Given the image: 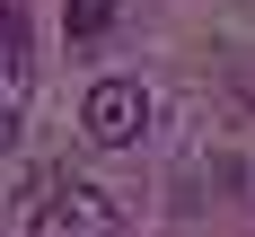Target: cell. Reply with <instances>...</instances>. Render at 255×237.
Wrapping results in <instances>:
<instances>
[{
    "label": "cell",
    "instance_id": "1",
    "mask_svg": "<svg viewBox=\"0 0 255 237\" xmlns=\"http://www.w3.org/2000/svg\"><path fill=\"white\" fill-rule=\"evenodd\" d=\"M150 114H158V105H150L141 79H97V88L79 97V132H88L97 150H132V141L150 132Z\"/></svg>",
    "mask_w": 255,
    "mask_h": 237
},
{
    "label": "cell",
    "instance_id": "2",
    "mask_svg": "<svg viewBox=\"0 0 255 237\" xmlns=\"http://www.w3.org/2000/svg\"><path fill=\"white\" fill-rule=\"evenodd\" d=\"M26 237H115V202H106L97 184H53L44 202H35V229Z\"/></svg>",
    "mask_w": 255,
    "mask_h": 237
},
{
    "label": "cell",
    "instance_id": "3",
    "mask_svg": "<svg viewBox=\"0 0 255 237\" xmlns=\"http://www.w3.org/2000/svg\"><path fill=\"white\" fill-rule=\"evenodd\" d=\"M62 26L88 44V35H106V26H115V0H71V9H62Z\"/></svg>",
    "mask_w": 255,
    "mask_h": 237
},
{
    "label": "cell",
    "instance_id": "4",
    "mask_svg": "<svg viewBox=\"0 0 255 237\" xmlns=\"http://www.w3.org/2000/svg\"><path fill=\"white\" fill-rule=\"evenodd\" d=\"M9 141H18V105H0V150H9Z\"/></svg>",
    "mask_w": 255,
    "mask_h": 237
}]
</instances>
